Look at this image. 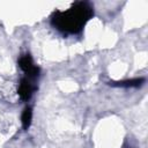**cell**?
Listing matches in <instances>:
<instances>
[{
    "mask_svg": "<svg viewBox=\"0 0 148 148\" xmlns=\"http://www.w3.org/2000/svg\"><path fill=\"white\" fill-rule=\"evenodd\" d=\"M31 119H32V110L30 106H27L23 112H22V117H21V121H22V126L24 130H28L29 126L31 125Z\"/></svg>",
    "mask_w": 148,
    "mask_h": 148,
    "instance_id": "obj_5",
    "label": "cell"
},
{
    "mask_svg": "<svg viewBox=\"0 0 148 148\" xmlns=\"http://www.w3.org/2000/svg\"><path fill=\"white\" fill-rule=\"evenodd\" d=\"M91 15L92 8L88 2H76L66 12L56 13L52 17V24L64 32L75 34L82 29Z\"/></svg>",
    "mask_w": 148,
    "mask_h": 148,
    "instance_id": "obj_1",
    "label": "cell"
},
{
    "mask_svg": "<svg viewBox=\"0 0 148 148\" xmlns=\"http://www.w3.org/2000/svg\"><path fill=\"white\" fill-rule=\"evenodd\" d=\"M18 65H20L21 69L25 73V75H27L25 77L34 80L39 75V68L34 64V61L29 54L22 56L18 60Z\"/></svg>",
    "mask_w": 148,
    "mask_h": 148,
    "instance_id": "obj_2",
    "label": "cell"
},
{
    "mask_svg": "<svg viewBox=\"0 0 148 148\" xmlns=\"http://www.w3.org/2000/svg\"><path fill=\"white\" fill-rule=\"evenodd\" d=\"M145 82V79H133V80H125L118 82H110V86L113 87H121V88H131V87H140Z\"/></svg>",
    "mask_w": 148,
    "mask_h": 148,
    "instance_id": "obj_4",
    "label": "cell"
},
{
    "mask_svg": "<svg viewBox=\"0 0 148 148\" xmlns=\"http://www.w3.org/2000/svg\"><path fill=\"white\" fill-rule=\"evenodd\" d=\"M32 80L28 79V77H24L21 80V83H20V87H18V95L21 96L22 99L27 101L31 97L34 90L36 89V87L32 84L31 82Z\"/></svg>",
    "mask_w": 148,
    "mask_h": 148,
    "instance_id": "obj_3",
    "label": "cell"
}]
</instances>
